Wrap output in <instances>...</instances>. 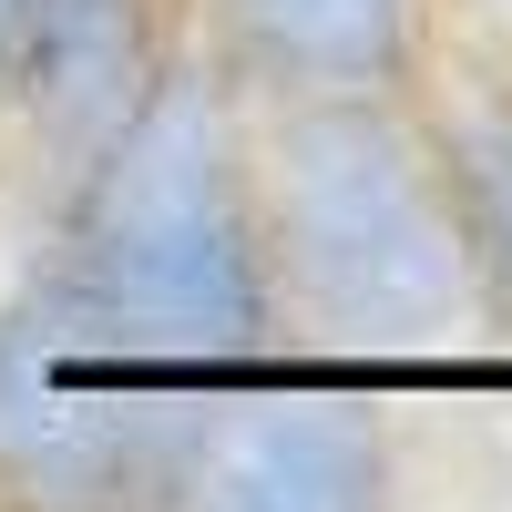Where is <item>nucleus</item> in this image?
Wrapping results in <instances>:
<instances>
[{"mask_svg":"<svg viewBox=\"0 0 512 512\" xmlns=\"http://www.w3.org/2000/svg\"><path fill=\"white\" fill-rule=\"evenodd\" d=\"M277 297L349 349H431L472 318V256L441 154L390 93H297L256 144Z\"/></svg>","mask_w":512,"mask_h":512,"instance_id":"obj_2","label":"nucleus"},{"mask_svg":"<svg viewBox=\"0 0 512 512\" xmlns=\"http://www.w3.org/2000/svg\"><path fill=\"white\" fill-rule=\"evenodd\" d=\"M175 512H390V431L359 400L277 390L256 379L216 410Z\"/></svg>","mask_w":512,"mask_h":512,"instance_id":"obj_4","label":"nucleus"},{"mask_svg":"<svg viewBox=\"0 0 512 512\" xmlns=\"http://www.w3.org/2000/svg\"><path fill=\"white\" fill-rule=\"evenodd\" d=\"M0 31H11V0H0Z\"/></svg>","mask_w":512,"mask_h":512,"instance_id":"obj_8","label":"nucleus"},{"mask_svg":"<svg viewBox=\"0 0 512 512\" xmlns=\"http://www.w3.org/2000/svg\"><path fill=\"white\" fill-rule=\"evenodd\" d=\"M226 41L277 93H390L420 62L410 0H216Z\"/></svg>","mask_w":512,"mask_h":512,"instance_id":"obj_6","label":"nucleus"},{"mask_svg":"<svg viewBox=\"0 0 512 512\" xmlns=\"http://www.w3.org/2000/svg\"><path fill=\"white\" fill-rule=\"evenodd\" d=\"M52 277H72L82 297L144 318L154 338H185L205 359L256 369L287 338L267 216H256V144L236 134L226 82L154 62L123 123L72 164Z\"/></svg>","mask_w":512,"mask_h":512,"instance_id":"obj_1","label":"nucleus"},{"mask_svg":"<svg viewBox=\"0 0 512 512\" xmlns=\"http://www.w3.org/2000/svg\"><path fill=\"white\" fill-rule=\"evenodd\" d=\"M451 216H461V256H472V297L512 328V103H472L431 144Z\"/></svg>","mask_w":512,"mask_h":512,"instance_id":"obj_7","label":"nucleus"},{"mask_svg":"<svg viewBox=\"0 0 512 512\" xmlns=\"http://www.w3.org/2000/svg\"><path fill=\"white\" fill-rule=\"evenodd\" d=\"M246 359L82 297L41 267L0 308V502L11 512H175L216 410L246 390Z\"/></svg>","mask_w":512,"mask_h":512,"instance_id":"obj_3","label":"nucleus"},{"mask_svg":"<svg viewBox=\"0 0 512 512\" xmlns=\"http://www.w3.org/2000/svg\"><path fill=\"white\" fill-rule=\"evenodd\" d=\"M154 82V21L144 0H11L0 31V93L52 154H93L123 103Z\"/></svg>","mask_w":512,"mask_h":512,"instance_id":"obj_5","label":"nucleus"}]
</instances>
